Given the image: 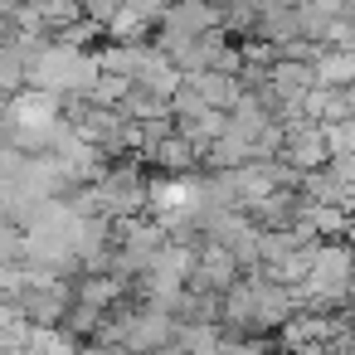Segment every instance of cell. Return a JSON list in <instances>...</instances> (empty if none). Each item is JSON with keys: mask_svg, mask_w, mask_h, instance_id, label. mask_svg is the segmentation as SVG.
Segmentation results:
<instances>
[{"mask_svg": "<svg viewBox=\"0 0 355 355\" xmlns=\"http://www.w3.org/2000/svg\"><path fill=\"white\" fill-rule=\"evenodd\" d=\"M185 83L219 112H234L239 98H243V78L239 73H224V69H200V73H185Z\"/></svg>", "mask_w": 355, "mask_h": 355, "instance_id": "cell-1", "label": "cell"}, {"mask_svg": "<svg viewBox=\"0 0 355 355\" xmlns=\"http://www.w3.org/2000/svg\"><path fill=\"white\" fill-rule=\"evenodd\" d=\"M127 10V0H83V15H93L98 25H112Z\"/></svg>", "mask_w": 355, "mask_h": 355, "instance_id": "cell-2", "label": "cell"}, {"mask_svg": "<svg viewBox=\"0 0 355 355\" xmlns=\"http://www.w3.org/2000/svg\"><path fill=\"white\" fill-rule=\"evenodd\" d=\"M127 10H137L141 20L161 25V20H166V10H171V0H127Z\"/></svg>", "mask_w": 355, "mask_h": 355, "instance_id": "cell-3", "label": "cell"}, {"mask_svg": "<svg viewBox=\"0 0 355 355\" xmlns=\"http://www.w3.org/2000/svg\"><path fill=\"white\" fill-rule=\"evenodd\" d=\"M345 306L355 311V272H350V297H345Z\"/></svg>", "mask_w": 355, "mask_h": 355, "instance_id": "cell-4", "label": "cell"}, {"mask_svg": "<svg viewBox=\"0 0 355 355\" xmlns=\"http://www.w3.org/2000/svg\"><path fill=\"white\" fill-rule=\"evenodd\" d=\"M350 98H355V88H350Z\"/></svg>", "mask_w": 355, "mask_h": 355, "instance_id": "cell-5", "label": "cell"}]
</instances>
